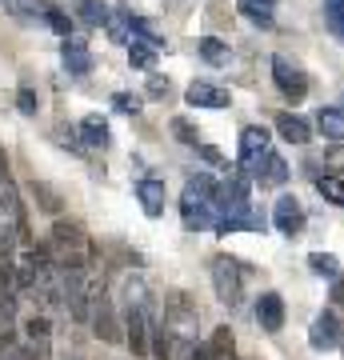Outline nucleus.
<instances>
[{
	"label": "nucleus",
	"mask_w": 344,
	"mask_h": 360,
	"mask_svg": "<svg viewBox=\"0 0 344 360\" xmlns=\"http://www.w3.org/2000/svg\"><path fill=\"white\" fill-rule=\"evenodd\" d=\"M212 193H217V184L212 176H192L184 184V193H180V220H184V229H217V205H212Z\"/></svg>",
	"instance_id": "1"
},
{
	"label": "nucleus",
	"mask_w": 344,
	"mask_h": 360,
	"mask_svg": "<svg viewBox=\"0 0 344 360\" xmlns=\"http://www.w3.org/2000/svg\"><path fill=\"white\" fill-rule=\"evenodd\" d=\"M49 257L56 269H89L92 264V240L77 224H64L56 220L52 224V236H49Z\"/></svg>",
	"instance_id": "2"
},
{
	"label": "nucleus",
	"mask_w": 344,
	"mask_h": 360,
	"mask_svg": "<svg viewBox=\"0 0 344 360\" xmlns=\"http://www.w3.org/2000/svg\"><path fill=\"white\" fill-rule=\"evenodd\" d=\"M212 288H217V300L224 309H236L244 300V272L232 257H217L212 260Z\"/></svg>",
	"instance_id": "3"
},
{
	"label": "nucleus",
	"mask_w": 344,
	"mask_h": 360,
	"mask_svg": "<svg viewBox=\"0 0 344 360\" xmlns=\"http://www.w3.org/2000/svg\"><path fill=\"white\" fill-rule=\"evenodd\" d=\"M153 316H148V309H132L125 312V340L128 348H132V356H148L153 352Z\"/></svg>",
	"instance_id": "4"
},
{
	"label": "nucleus",
	"mask_w": 344,
	"mask_h": 360,
	"mask_svg": "<svg viewBox=\"0 0 344 360\" xmlns=\"http://www.w3.org/2000/svg\"><path fill=\"white\" fill-rule=\"evenodd\" d=\"M272 80H276V89H281L293 104L308 96V77L293 65V60H284V56H272Z\"/></svg>",
	"instance_id": "5"
},
{
	"label": "nucleus",
	"mask_w": 344,
	"mask_h": 360,
	"mask_svg": "<svg viewBox=\"0 0 344 360\" xmlns=\"http://www.w3.org/2000/svg\"><path fill=\"white\" fill-rule=\"evenodd\" d=\"M165 333L180 336V340H196V309H189L184 296H172V304L165 312Z\"/></svg>",
	"instance_id": "6"
},
{
	"label": "nucleus",
	"mask_w": 344,
	"mask_h": 360,
	"mask_svg": "<svg viewBox=\"0 0 344 360\" xmlns=\"http://www.w3.org/2000/svg\"><path fill=\"white\" fill-rule=\"evenodd\" d=\"M268 153H272V148H268V129L248 124V129L241 132V168L244 172H256V165H260Z\"/></svg>",
	"instance_id": "7"
},
{
	"label": "nucleus",
	"mask_w": 344,
	"mask_h": 360,
	"mask_svg": "<svg viewBox=\"0 0 344 360\" xmlns=\"http://www.w3.org/2000/svg\"><path fill=\"white\" fill-rule=\"evenodd\" d=\"M308 345L317 348V352H329V348L344 345V324L336 312H324V316H317V324H312V333H308Z\"/></svg>",
	"instance_id": "8"
},
{
	"label": "nucleus",
	"mask_w": 344,
	"mask_h": 360,
	"mask_svg": "<svg viewBox=\"0 0 344 360\" xmlns=\"http://www.w3.org/2000/svg\"><path fill=\"white\" fill-rule=\"evenodd\" d=\"M272 224H276V232H284V236H296V232L305 229V205H300L296 196H281L276 208H272Z\"/></svg>",
	"instance_id": "9"
},
{
	"label": "nucleus",
	"mask_w": 344,
	"mask_h": 360,
	"mask_svg": "<svg viewBox=\"0 0 344 360\" xmlns=\"http://www.w3.org/2000/svg\"><path fill=\"white\" fill-rule=\"evenodd\" d=\"M184 101L192 104V108H229V92L220 89V84H208V80H192L189 92H184Z\"/></svg>",
	"instance_id": "10"
},
{
	"label": "nucleus",
	"mask_w": 344,
	"mask_h": 360,
	"mask_svg": "<svg viewBox=\"0 0 344 360\" xmlns=\"http://www.w3.org/2000/svg\"><path fill=\"white\" fill-rule=\"evenodd\" d=\"M60 56H64V68H68L72 77H89V72H92V52H89V44H84L80 37L64 40Z\"/></svg>",
	"instance_id": "11"
},
{
	"label": "nucleus",
	"mask_w": 344,
	"mask_h": 360,
	"mask_svg": "<svg viewBox=\"0 0 344 360\" xmlns=\"http://www.w3.org/2000/svg\"><path fill=\"white\" fill-rule=\"evenodd\" d=\"M256 324H260L265 333H281L284 328V300L276 292H265L256 300Z\"/></svg>",
	"instance_id": "12"
},
{
	"label": "nucleus",
	"mask_w": 344,
	"mask_h": 360,
	"mask_svg": "<svg viewBox=\"0 0 344 360\" xmlns=\"http://www.w3.org/2000/svg\"><path fill=\"white\" fill-rule=\"evenodd\" d=\"M92 304H96V309H92V328H96V336H101V340H108V345H113V340H125V328L116 324L113 309H108V300H104V296H96Z\"/></svg>",
	"instance_id": "13"
},
{
	"label": "nucleus",
	"mask_w": 344,
	"mask_h": 360,
	"mask_svg": "<svg viewBox=\"0 0 344 360\" xmlns=\"http://www.w3.org/2000/svg\"><path fill=\"white\" fill-rule=\"evenodd\" d=\"M136 200H141V208L148 217H160L165 212V180H156V176L136 180Z\"/></svg>",
	"instance_id": "14"
},
{
	"label": "nucleus",
	"mask_w": 344,
	"mask_h": 360,
	"mask_svg": "<svg viewBox=\"0 0 344 360\" xmlns=\"http://www.w3.org/2000/svg\"><path fill=\"white\" fill-rule=\"evenodd\" d=\"M260 229H265V220H260V212L253 205H244L241 212H232V217H224L217 224V232H224V236L229 232H260Z\"/></svg>",
	"instance_id": "15"
},
{
	"label": "nucleus",
	"mask_w": 344,
	"mask_h": 360,
	"mask_svg": "<svg viewBox=\"0 0 344 360\" xmlns=\"http://www.w3.org/2000/svg\"><path fill=\"white\" fill-rule=\"evenodd\" d=\"M108 141H113V136H108V120H104V116H84V120H80V144H84V148H108Z\"/></svg>",
	"instance_id": "16"
},
{
	"label": "nucleus",
	"mask_w": 344,
	"mask_h": 360,
	"mask_svg": "<svg viewBox=\"0 0 344 360\" xmlns=\"http://www.w3.org/2000/svg\"><path fill=\"white\" fill-rule=\"evenodd\" d=\"M253 176H260V184H272V188H281L284 180H288V165H284V156H276V153H268L260 165H256V172Z\"/></svg>",
	"instance_id": "17"
},
{
	"label": "nucleus",
	"mask_w": 344,
	"mask_h": 360,
	"mask_svg": "<svg viewBox=\"0 0 344 360\" xmlns=\"http://www.w3.org/2000/svg\"><path fill=\"white\" fill-rule=\"evenodd\" d=\"M317 129L324 132V141L340 144L344 141V108H320L317 112Z\"/></svg>",
	"instance_id": "18"
},
{
	"label": "nucleus",
	"mask_w": 344,
	"mask_h": 360,
	"mask_svg": "<svg viewBox=\"0 0 344 360\" xmlns=\"http://www.w3.org/2000/svg\"><path fill=\"white\" fill-rule=\"evenodd\" d=\"M160 49H165V44H153V40L132 37L128 40V65L132 68H153V60H156V52Z\"/></svg>",
	"instance_id": "19"
},
{
	"label": "nucleus",
	"mask_w": 344,
	"mask_h": 360,
	"mask_svg": "<svg viewBox=\"0 0 344 360\" xmlns=\"http://www.w3.org/2000/svg\"><path fill=\"white\" fill-rule=\"evenodd\" d=\"M132 8H125V4H120V8H113V16H108V37L116 40V44H128V40H132Z\"/></svg>",
	"instance_id": "20"
},
{
	"label": "nucleus",
	"mask_w": 344,
	"mask_h": 360,
	"mask_svg": "<svg viewBox=\"0 0 344 360\" xmlns=\"http://www.w3.org/2000/svg\"><path fill=\"white\" fill-rule=\"evenodd\" d=\"M196 49H200V60H204V65H212V68H224L232 60L229 44H224V40H217V37H200V44H196Z\"/></svg>",
	"instance_id": "21"
},
{
	"label": "nucleus",
	"mask_w": 344,
	"mask_h": 360,
	"mask_svg": "<svg viewBox=\"0 0 344 360\" xmlns=\"http://www.w3.org/2000/svg\"><path fill=\"white\" fill-rule=\"evenodd\" d=\"M276 132H281L288 144H308V124L293 112H281L276 116Z\"/></svg>",
	"instance_id": "22"
},
{
	"label": "nucleus",
	"mask_w": 344,
	"mask_h": 360,
	"mask_svg": "<svg viewBox=\"0 0 344 360\" xmlns=\"http://www.w3.org/2000/svg\"><path fill=\"white\" fill-rule=\"evenodd\" d=\"M4 8H8L16 20H25V25L44 20V13H49V4H44V0H4Z\"/></svg>",
	"instance_id": "23"
},
{
	"label": "nucleus",
	"mask_w": 344,
	"mask_h": 360,
	"mask_svg": "<svg viewBox=\"0 0 344 360\" xmlns=\"http://www.w3.org/2000/svg\"><path fill=\"white\" fill-rule=\"evenodd\" d=\"M241 13L253 20L256 28H272L276 20H272V4H265V0H241Z\"/></svg>",
	"instance_id": "24"
},
{
	"label": "nucleus",
	"mask_w": 344,
	"mask_h": 360,
	"mask_svg": "<svg viewBox=\"0 0 344 360\" xmlns=\"http://www.w3.org/2000/svg\"><path fill=\"white\" fill-rule=\"evenodd\" d=\"M77 16H80L89 28H101V25H108V16H113V13L104 8L101 0H80V4H77Z\"/></svg>",
	"instance_id": "25"
},
{
	"label": "nucleus",
	"mask_w": 344,
	"mask_h": 360,
	"mask_svg": "<svg viewBox=\"0 0 344 360\" xmlns=\"http://www.w3.org/2000/svg\"><path fill=\"white\" fill-rule=\"evenodd\" d=\"M232 348H236V340H232V328H217V333H212V340H208V352H212V360H232Z\"/></svg>",
	"instance_id": "26"
},
{
	"label": "nucleus",
	"mask_w": 344,
	"mask_h": 360,
	"mask_svg": "<svg viewBox=\"0 0 344 360\" xmlns=\"http://www.w3.org/2000/svg\"><path fill=\"white\" fill-rule=\"evenodd\" d=\"M308 269L317 272V276H336V272H340V260L332 257V252H312V257H308Z\"/></svg>",
	"instance_id": "27"
},
{
	"label": "nucleus",
	"mask_w": 344,
	"mask_h": 360,
	"mask_svg": "<svg viewBox=\"0 0 344 360\" xmlns=\"http://www.w3.org/2000/svg\"><path fill=\"white\" fill-rule=\"evenodd\" d=\"M317 193L324 196V200H332V205L344 208V180L340 176H320L317 180Z\"/></svg>",
	"instance_id": "28"
},
{
	"label": "nucleus",
	"mask_w": 344,
	"mask_h": 360,
	"mask_svg": "<svg viewBox=\"0 0 344 360\" xmlns=\"http://www.w3.org/2000/svg\"><path fill=\"white\" fill-rule=\"evenodd\" d=\"M44 25L52 28V32H56V37H72V20H68V13H60V8H52L49 4V13H44Z\"/></svg>",
	"instance_id": "29"
},
{
	"label": "nucleus",
	"mask_w": 344,
	"mask_h": 360,
	"mask_svg": "<svg viewBox=\"0 0 344 360\" xmlns=\"http://www.w3.org/2000/svg\"><path fill=\"white\" fill-rule=\"evenodd\" d=\"M324 16H329L332 32L344 37V0H324Z\"/></svg>",
	"instance_id": "30"
},
{
	"label": "nucleus",
	"mask_w": 344,
	"mask_h": 360,
	"mask_svg": "<svg viewBox=\"0 0 344 360\" xmlns=\"http://www.w3.org/2000/svg\"><path fill=\"white\" fill-rule=\"evenodd\" d=\"M113 108H116V112H125V116H136V112H141V96H132V92H116Z\"/></svg>",
	"instance_id": "31"
},
{
	"label": "nucleus",
	"mask_w": 344,
	"mask_h": 360,
	"mask_svg": "<svg viewBox=\"0 0 344 360\" xmlns=\"http://www.w3.org/2000/svg\"><path fill=\"white\" fill-rule=\"evenodd\" d=\"M25 333H28L32 345H44V336H49V321H44V316H32V321L25 324Z\"/></svg>",
	"instance_id": "32"
},
{
	"label": "nucleus",
	"mask_w": 344,
	"mask_h": 360,
	"mask_svg": "<svg viewBox=\"0 0 344 360\" xmlns=\"http://www.w3.org/2000/svg\"><path fill=\"white\" fill-rule=\"evenodd\" d=\"M16 108H20L25 116H37V108H40L37 92H32V89H20V92H16Z\"/></svg>",
	"instance_id": "33"
},
{
	"label": "nucleus",
	"mask_w": 344,
	"mask_h": 360,
	"mask_svg": "<svg viewBox=\"0 0 344 360\" xmlns=\"http://www.w3.org/2000/svg\"><path fill=\"white\" fill-rule=\"evenodd\" d=\"M172 132H177V136H180V141H184V144H192V148L200 144V136H196V129H192L189 120H180V116H177V120H172Z\"/></svg>",
	"instance_id": "34"
},
{
	"label": "nucleus",
	"mask_w": 344,
	"mask_h": 360,
	"mask_svg": "<svg viewBox=\"0 0 344 360\" xmlns=\"http://www.w3.org/2000/svg\"><path fill=\"white\" fill-rule=\"evenodd\" d=\"M168 89H172V84H168V77H148V96H153V101H165Z\"/></svg>",
	"instance_id": "35"
},
{
	"label": "nucleus",
	"mask_w": 344,
	"mask_h": 360,
	"mask_svg": "<svg viewBox=\"0 0 344 360\" xmlns=\"http://www.w3.org/2000/svg\"><path fill=\"white\" fill-rule=\"evenodd\" d=\"M32 188H37V196L44 200V212H60V200H56V196H52L44 184H32Z\"/></svg>",
	"instance_id": "36"
},
{
	"label": "nucleus",
	"mask_w": 344,
	"mask_h": 360,
	"mask_svg": "<svg viewBox=\"0 0 344 360\" xmlns=\"http://www.w3.org/2000/svg\"><path fill=\"white\" fill-rule=\"evenodd\" d=\"M196 153H200L204 160H208V165H224V156H220L217 148H212V144H196Z\"/></svg>",
	"instance_id": "37"
},
{
	"label": "nucleus",
	"mask_w": 344,
	"mask_h": 360,
	"mask_svg": "<svg viewBox=\"0 0 344 360\" xmlns=\"http://www.w3.org/2000/svg\"><path fill=\"white\" fill-rule=\"evenodd\" d=\"M56 141H60L64 148H72V153H80V148H84V144H77V136H72V132H64V129L56 132Z\"/></svg>",
	"instance_id": "38"
},
{
	"label": "nucleus",
	"mask_w": 344,
	"mask_h": 360,
	"mask_svg": "<svg viewBox=\"0 0 344 360\" xmlns=\"http://www.w3.org/2000/svg\"><path fill=\"white\" fill-rule=\"evenodd\" d=\"M324 160H329L332 168H344V148H340V144H336V148H332V153L324 156Z\"/></svg>",
	"instance_id": "39"
},
{
	"label": "nucleus",
	"mask_w": 344,
	"mask_h": 360,
	"mask_svg": "<svg viewBox=\"0 0 344 360\" xmlns=\"http://www.w3.org/2000/svg\"><path fill=\"white\" fill-rule=\"evenodd\" d=\"M332 300H336V304H340V309H344V281L336 284V288H332Z\"/></svg>",
	"instance_id": "40"
},
{
	"label": "nucleus",
	"mask_w": 344,
	"mask_h": 360,
	"mask_svg": "<svg viewBox=\"0 0 344 360\" xmlns=\"http://www.w3.org/2000/svg\"><path fill=\"white\" fill-rule=\"evenodd\" d=\"M0 176H8V160H4V153H0Z\"/></svg>",
	"instance_id": "41"
},
{
	"label": "nucleus",
	"mask_w": 344,
	"mask_h": 360,
	"mask_svg": "<svg viewBox=\"0 0 344 360\" xmlns=\"http://www.w3.org/2000/svg\"><path fill=\"white\" fill-rule=\"evenodd\" d=\"M265 4H276V0H265Z\"/></svg>",
	"instance_id": "42"
},
{
	"label": "nucleus",
	"mask_w": 344,
	"mask_h": 360,
	"mask_svg": "<svg viewBox=\"0 0 344 360\" xmlns=\"http://www.w3.org/2000/svg\"><path fill=\"white\" fill-rule=\"evenodd\" d=\"M0 4H4V0H0Z\"/></svg>",
	"instance_id": "43"
}]
</instances>
